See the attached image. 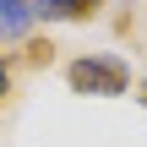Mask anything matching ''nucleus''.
<instances>
[{"label": "nucleus", "mask_w": 147, "mask_h": 147, "mask_svg": "<svg viewBox=\"0 0 147 147\" xmlns=\"http://www.w3.org/2000/svg\"><path fill=\"white\" fill-rule=\"evenodd\" d=\"M33 27V0H0V38H22Z\"/></svg>", "instance_id": "3"}, {"label": "nucleus", "mask_w": 147, "mask_h": 147, "mask_svg": "<svg viewBox=\"0 0 147 147\" xmlns=\"http://www.w3.org/2000/svg\"><path fill=\"white\" fill-rule=\"evenodd\" d=\"M65 82H71V93H87V98H120L131 87V71L120 55H82L65 65Z\"/></svg>", "instance_id": "1"}, {"label": "nucleus", "mask_w": 147, "mask_h": 147, "mask_svg": "<svg viewBox=\"0 0 147 147\" xmlns=\"http://www.w3.org/2000/svg\"><path fill=\"white\" fill-rule=\"evenodd\" d=\"M104 0H33V16H49V22H87L98 16Z\"/></svg>", "instance_id": "2"}, {"label": "nucleus", "mask_w": 147, "mask_h": 147, "mask_svg": "<svg viewBox=\"0 0 147 147\" xmlns=\"http://www.w3.org/2000/svg\"><path fill=\"white\" fill-rule=\"evenodd\" d=\"M27 60H33V65H49V60H55V44H49V38H33V44H27Z\"/></svg>", "instance_id": "4"}, {"label": "nucleus", "mask_w": 147, "mask_h": 147, "mask_svg": "<svg viewBox=\"0 0 147 147\" xmlns=\"http://www.w3.org/2000/svg\"><path fill=\"white\" fill-rule=\"evenodd\" d=\"M5 93H11V65L0 60V98H5Z\"/></svg>", "instance_id": "5"}, {"label": "nucleus", "mask_w": 147, "mask_h": 147, "mask_svg": "<svg viewBox=\"0 0 147 147\" xmlns=\"http://www.w3.org/2000/svg\"><path fill=\"white\" fill-rule=\"evenodd\" d=\"M136 98H142V104H147V82H142V93H136Z\"/></svg>", "instance_id": "6"}]
</instances>
